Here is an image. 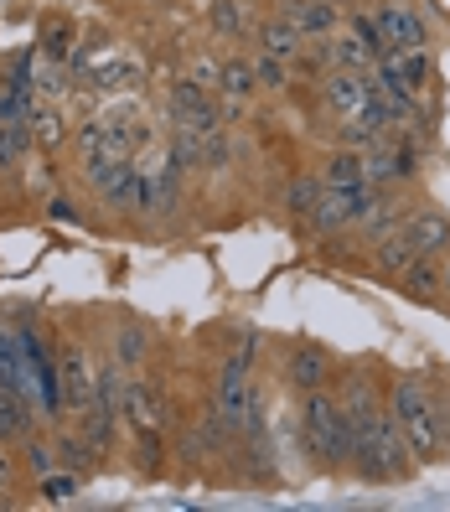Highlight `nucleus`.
Instances as JSON below:
<instances>
[{"label":"nucleus","mask_w":450,"mask_h":512,"mask_svg":"<svg viewBox=\"0 0 450 512\" xmlns=\"http://www.w3.org/2000/svg\"><path fill=\"white\" fill-rule=\"evenodd\" d=\"M399 233L414 244V254H445L450 249V218H440V213H414L399 223Z\"/></svg>","instance_id":"nucleus-17"},{"label":"nucleus","mask_w":450,"mask_h":512,"mask_svg":"<svg viewBox=\"0 0 450 512\" xmlns=\"http://www.w3.org/2000/svg\"><path fill=\"white\" fill-rule=\"evenodd\" d=\"M388 419L399 425L409 456L419 466H435L445 456V409L435 404V394L425 388V378H394V388H388Z\"/></svg>","instance_id":"nucleus-1"},{"label":"nucleus","mask_w":450,"mask_h":512,"mask_svg":"<svg viewBox=\"0 0 450 512\" xmlns=\"http://www.w3.org/2000/svg\"><path fill=\"white\" fill-rule=\"evenodd\" d=\"M218 78H223V63H213V57H197V63H192V83L207 88V94L218 88Z\"/></svg>","instance_id":"nucleus-38"},{"label":"nucleus","mask_w":450,"mask_h":512,"mask_svg":"<svg viewBox=\"0 0 450 512\" xmlns=\"http://www.w3.org/2000/svg\"><path fill=\"white\" fill-rule=\"evenodd\" d=\"M0 383L16 388V394L37 399V383H32V363H26V347H21V331L0 326Z\"/></svg>","instance_id":"nucleus-16"},{"label":"nucleus","mask_w":450,"mask_h":512,"mask_svg":"<svg viewBox=\"0 0 450 512\" xmlns=\"http://www.w3.org/2000/svg\"><path fill=\"white\" fill-rule=\"evenodd\" d=\"M32 435V399L0 383V440H26Z\"/></svg>","instance_id":"nucleus-23"},{"label":"nucleus","mask_w":450,"mask_h":512,"mask_svg":"<svg viewBox=\"0 0 450 512\" xmlns=\"http://www.w3.org/2000/svg\"><path fill=\"white\" fill-rule=\"evenodd\" d=\"M125 419H130L140 435H166L171 409H166V399L145 378H125Z\"/></svg>","instance_id":"nucleus-12"},{"label":"nucleus","mask_w":450,"mask_h":512,"mask_svg":"<svg viewBox=\"0 0 450 512\" xmlns=\"http://www.w3.org/2000/svg\"><path fill=\"white\" fill-rule=\"evenodd\" d=\"M378 26H383V42L388 47H425V21H419L409 6H383L378 11Z\"/></svg>","instance_id":"nucleus-19"},{"label":"nucleus","mask_w":450,"mask_h":512,"mask_svg":"<svg viewBox=\"0 0 450 512\" xmlns=\"http://www.w3.org/2000/svg\"><path fill=\"white\" fill-rule=\"evenodd\" d=\"M218 94L223 99H254L259 94V68L244 63V57H233V63H223V78H218Z\"/></svg>","instance_id":"nucleus-27"},{"label":"nucleus","mask_w":450,"mask_h":512,"mask_svg":"<svg viewBox=\"0 0 450 512\" xmlns=\"http://www.w3.org/2000/svg\"><path fill=\"white\" fill-rule=\"evenodd\" d=\"M414 259H419V254H414V244H409L399 228H394V233H383L378 244H373V269H378V275H388V280H399Z\"/></svg>","instance_id":"nucleus-22"},{"label":"nucleus","mask_w":450,"mask_h":512,"mask_svg":"<svg viewBox=\"0 0 450 512\" xmlns=\"http://www.w3.org/2000/svg\"><path fill=\"white\" fill-rule=\"evenodd\" d=\"M57 383H63V409L68 414H83L88 404H94V368H88L83 347L57 352Z\"/></svg>","instance_id":"nucleus-13"},{"label":"nucleus","mask_w":450,"mask_h":512,"mask_svg":"<svg viewBox=\"0 0 450 512\" xmlns=\"http://www.w3.org/2000/svg\"><path fill=\"white\" fill-rule=\"evenodd\" d=\"M16 487V456L6 450V440H0V492H11Z\"/></svg>","instance_id":"nucleus-39"},{"label":"nucleus","mask_w":450,"mask_h":512,"mask_svg":"<svg viewBox=\"0 0 450 512\" xmlns=\"http://www.w3.org/2000/svg\"><path fill=\"white\" fill-rule=\"evenodd\" d=\"M83 182L94 187L109 207H135V187H140V171H135V156H114V150H104V156H83Z\"/></svg>","instance_id":"nucleus-5"},{"label":"nucleus","mask_w":450,"mask_h":512,"mask_svg":"<svg viewBox=\"0 0 450 512\" xmlns=\"http://www.w3.org/2000/svg\"><path fill=\"white\" fill-rule=\"evenodd\" d=\"M445 435H450V419H445Z\"/></svg>","instance_id":"nucleus-42"},{"label":"nucleus","mask_w":450,"mask_h":512,"mask_svg":"<svg viewBox=\"0 0 450 512\" xmlns=\"http://www.w3.org/2000/svg\"><path fill=\"white\" fill-rule=\"evenodd\" d=\"M383 187L373 182H357V187H326L321 182V197L311 207V233H337V228H352V223H368L378 207H383Z\"/></svg>","instance_id":"nucleus-4"},{"label":"nucleus","mask_w":450,"mask_h":512,"mask_svg":"<svg viewBox=\"0 0 450 512\" xmlns=\"http://www.w3.org/2000/svg\"><path fill=\"white\" fill-rule=\"evenodd\" d=\"M321 182L326 187H357V182H368V166H363V150H332L321 166Z\"/></svg>","instance_id":"nucleus-25"},{"label":"nucleus","mask_w":450,"mask_h":512,"mask_svg":"<svg viewBox=\"0 0 450 512\" xmlns=\"http://www.w3.org/2000/svg\"><path fill=\"white\" fill-rule=\"evenodd\" d=\"M414 456L399 435V425L388 419V409L373 419V425L357 430V450H352V476L357 481H373V487H388V481H404L414 476Z\"/></svg>","instance_id":"nucleus-3"},{"label":"nucleus","mask_w":450,"mask_h":512,"mask_svg":"<svg viewBox=\"0 0 450 512\" xmlns=\"http://www.w3.org/2000/svg\"><path fill=\"white\" fill-rule=\"evenodd\" d=\"M259 52L295 63V57L306 52V32H300V26H295L290 16H280V21H264V26H259Z\"/></svg>","instance_id":"nucleus-20"},{"label":"nucleus","mask_w":450,"mask_h":512,"mask_svg":"<svg viewBox=\"0 0 450 512\" xmlns=\"http://www.w3.org/2000/svg\"><path fill=\"white\" fill-rule=\"evenodd\" d=\"M21 466L32 471V476L57 471V450H52V440H42V435H26V445H21Z\"/></svg>","instance_id":"nucleus-31"},{"label":"nucleus","mask_w":450,"mask_h":512,"mask_svg":"<svg viewBox=\"0 0 450 512\" xmlns=\"http://www.w3.org/2000/svg\"><path fill=\"white\" fill-rule=\"evenodd\" d=\"M47 213H52L57 223H73V207H68V197H52V207H47Z\"/></svg>","instance_id":"nucleus-40"},{"label":"nucleus","mask_w":450,"mask_h":512,"mask_svg":"<svg viewBox=\"0 0 450 512\" xmlns=\"http://www.w3.org/2000/svg\"><path fill=\"white\" fill-rule=\"evenodd\" d=\"M218 414L238 435H254L259 430V414H254V388H249V357H228L223 378H218Z\"/></svg>","instance_id":"nucleus-7"},{"label":"nucleus","mask_w":450,"mask_h":512,"mask_svg":"<svg viewBox=\"0 0 450 512\" xmlns=\"http://www.w3.org/2000/svg\"><path fill=\"white\" fill-rule=\"evenodd\" d=\"M326 52H332V68H357V73H368L378 63V52L357 37V32H342L337 42H326Z\"/></svg>","instance_id":"nucleus-28"},{"label":"nucleus","mask_w":450,"mask_h":512,"mask_svg":"<svg viewBox=\"0 0 450 512\" xmlns=\"http://www.w3.org/2000/svg\"><path fill=\"white\" fill-rule=\"evenodd\" d=\"M171 125H192V130H202V135H213V130H223V109L207 99V88H197L192 78H182V83H171Z\"/></svg>","instance_id":"nucleus-10"},{"label":"nucleus","mask_w":450,"mask_h":512,"mask_svg":"<svg viewBox=\"0 0 450 512\" xmlns=\"http://www.w3.org/2000/svg\"><path fill=\"white\" fill-rule=\"evenodd\" d=\"M32 135H37V140H42V145L52 150L57 140H63V135H68V125H63V114H57L52 104H47V109L37 104V114H32Z\"/></svg>","instance_id":"nucleus-35"},{"label":"nucleus","mask_w":450,"mask_h":512,"mask_svg":"<svg viewBox=\"0 0 450 512\" xmlns=\"http://www.w3.org/2000/svg\"><path fill=\"white\" fill-rule=\"evenodd\" d=\"M52 450H57V466H68V471H78V476H88V471H94V461L104 456V450L88 440L83 430H57V435H52Z\"/></svg>","instance_id":"nucleus-18"},{"label":"nucleus","mask_w":450,"mask_h":512,"mask_svg":"<svg viewBox=\"0 0 450 512\" xmlns=\"http://www.w3.org/2000/svg\"><path fill=\"white\" fill-rule=\"evenodd\" d=\"M440 295L450 300V249H445V259H440Z\"/></svg>","instance_id":"nucleus-41"},{"label":"nucleus","mask_w":450,"mask_h":512,"mask_svg":"<svg viewBox=\"0 0 450 512\" xmlns=\"http://www.w3.org/2000/svg\"><path fill=\"white\" fill-rule=\"evenodd\" d=\"M32 94H42V99H68V68L63 63H52V57H37L32 52Z\"/></svg>","instance_id":"nucleus-29"},{"label":"nucleus","mask_w":450,"mask_h":512,"mask_svg":"<svg viewBox=\"0 0 450 512\" xmlns=\"http://www.w3.org/2000/svg\"><path fill=\"white\" fill-rule=\"evenodd\" d=\"M26 125H0V166H16L26 156Z\"/></svg>","instance_id":"nucleus-36"},{"label":"nucleus","mask_w":450,"mask_h":512,"mask_svg":"<svg viewBox=\"0 0 450 512\" xmlns=\"http://www.w3.org/2000/svg\"><path fill=\"white\" fill-rule=\"evenodd\" d=\"M104 130H109V150H114V156H135V150H145L150 140H156V125H150V119H145V109L140 104H109L104 114Z\"/></svg>","instance_id":"nucleus-9"},{"label":"nucleus","mask_w":450,"mask_h":512,"mask_svg":"<svg viewBox=\"0 0 450 512\" xmlns=\"http://www.w3.org/2000/svg\"><path fill=\"white\" fill-rule=\"evenodd\" d=\"M78 481H83V476L63 466V471L37 476V487H42V497H47V502H73V497H78Z\"/></svg>","instance_id":"nucleus-33"},{"label":"nucleus","mask_w":450,"mask_h":512,"mask_svg":"<svg viewBox=\"0 0 450 512\" xmlns=\"http://www.w3.org/2000/svg\"><path fill=\"white\" fill-rule=\"evenodd\" d=\"M363 166H368V182L373 187H394V182H404V176H414V150L409 145H368L363 150Z\"/></svg>","instance_id":"nucleus-14"},{"label":"nucleus","mask_w":450,"mask_h":512,"mask_svg":"<svg viewBox=\"0 0 450 512\" xmlns=\"http://www.w3.org/2000/svg\"><path fill=\"white\" fill-rule=\"evenodd\" d=\"M114 363H119V368H140V363H145V331H140V326H119Z\"/></svg>","instance_id":"nucleus-30"},{"label":"nucleus","mask_w":450,"mask_h":512,"mask_svg":"<svg viewBox=\"0 0 450 512\" xmlns=\"http://www.w3.org/2000/svg\"><path fill=\"white\" fill-rule=\"evenodd\" d=\"M213 32L218 37H244V6H238V0H213Z\"/></svg>","instance_id":"nucleus-34"},{"label":"nucleus","mask_w":450,"mask_h":512,"mask_svg":"<svg viewBox=\"0 0 450 512\" xmlns=\"http://www.w3.org/2000/svg\"><path fill=\"white\" fill-rule=\"evenodd\" d=\"M300 440H306L311 461L321 471H352L357 430H352V419H347L337 394H326V388L306 394V404H300Z\"/></svg>","instance_id":"nucleus-2"},{"label":"nucleus","mask_w":450,"mask_h":512,"mask_svg":"<svg viewBox=\"0 0 450 512\" xmlns=\"http://www.w3.org/2000/svg\"><path fill=\"white\" fill-rule=\"evenodd\" d=\"M259 88H285L290 83V63L285 57H269V52H259Z\"/></svg>","instance_id":"nucleus-37"},{"label":"nucleus","mask_w":450,"mask_h":512,"mask_svg":"<svg viewBox=\"0 0 450 512\" xmlns=\"http://www.w3.org/2000/svg\"><path fill=\"white\" fill-rule=\"evenodd\" d=\"M88 78H94L99 88H109V94H135L140 88V63L135 57H104L99 68H88Z\"/></svg>","instance_id":"nucleus-24"},{"label":"nucleus","mask_w":450,"mask_h":512,"mask_svg":"<svg viewBox=\"0 0 450 512\" xmlns=\"http://www.w3.org/2000/svg\"><path fill=\"white\" fill-rule=\"evenodd\" d=\"M440 259H445V254H419L394 285H399L409 300H435V295H440Z\"/></svg>","instance_id":"nucleus-21"},{"label":"nucleus","mask_w":450,"mask_h":512,"mask_svg":"<svg viewBox=\"0 0 450 512\" xmlns=\"http://www.w3.org/2000/svg\"><path fill=\"white\" fill-rule=\"evenodd\" d=\"M368 94H373V68L368 73L332 68V73L321 78V104L332 109V119H357V114H363V104H368Z\"/></svg>","instance_id":"nucleus-8"},{"label":"nucleus","mask_w":450,"mask_h":512,"mask_svg":"<svg viewBox=\"0 0 450 512\" xmlns=\"http://www.w3.org/2000/svg\"><path fill=\"white\" fill-rule=\"evenodd\" d=\"M285 16H290L306 37H326V32L337 26V11L326 6V0H285Z\"/></svg>","instance_id":"nucleus-26"},{"label":"nucleus","mask_w":450,"mask_h":512,"mask_svg":"<svg viewBox=\"0 0 450 512\" xmlns=\"http://www.w3.org/2000/svg\"><path fill=\"white\" fill-rule=\"evenodd\" d=\"M373 73H378V83H383L394 99H414V94H425L435 63H430L425 47H388L378 63H373Z\"/></svg>","instance_id":"nucleus-6"},{"label":"nucleus","mask_w":450,"mask_h":512,"mask_svg":"<svg viewBox=\"0 0 450 512\" xmlns=\"http://www.w3.org/2000/svg\"><path fill=\"white\" fill-rule=\"evenodd\" d=\"M342 409H347V419H352V430H363V425H373V419L388 409V399H378V388L363 378V373H347L342 378Z\"/></svg>","instance_id":"nucleus-15"},{"label":"nucleus","mask_w":450,"mask_h":512,"mask_svg":"<svg viewBox=\"0 0 450 512\" xmlns=\"http://www.w3.org/2000/svg\"><path fill=\"white\" fill-rule=\"evenodd\" d=\"M337 378L332 368V352L326 347H311V342H300L285 352V383L295 388V394H316V388H326Z\"/></svg>","instance_id":"nucleus-11"},{"label":"nucleus","mask_w":450,"mask_h":512,"mask_svg":"<svg viewBox=\"0 0 450 512\" xmlns=\"http://www.w3.org/2000/svg\"><path fill=\"white\" fill-rule=\"evenodd\" d=\"M316 197H321V176H300V182H290V187H285V207H290L295 218H311Z\"/></svg>","instance_id":"nucleus-32"}]
</instances>
